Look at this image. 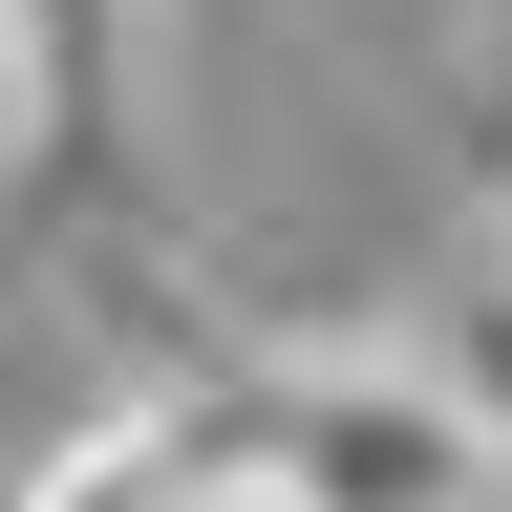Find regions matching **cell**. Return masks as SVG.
I'll list each match as a JSON object with an SVG mask.
<instances>
[{
	"mask_svg": "<svg viewBox=\"0 0 512 512\" xmlns=\"http://www.w3.org/2000/svg\"><path fill=\"white\" fill-rule=\"evenodd\" d=\"M448 128H470V171L512 192V0H470V22H448Z\"/></svg>",
	"mask_w": 512,
	"mask_h": 512,
	"instance_id": "3957f363",
	"label": "cell"
},
{
	"mask_svg": "<svg viewBox=\"0 0 512 512\" xmlns=\"http://www.w3.org/2000/svg\"><path fill=\"white\" fill-rule=\"evenodd\" d=\"M235 512H491V427L427 384V342H256Z\"/></svg>",
	"mask_w": 512,
	"mask_h": 512,
	"instance_id": "6da1fadb",
	"label": "cell"
},
{
	"mask_svg": "<svg viewBox=\"0 0 512 512\" xmlns=\"http://www.w3.org/2000/svg\"><path fill=\"white\" fill-rule=\"evenodd\" d=\"M235 363H256V342H235ZM235 363H192V384H107V406L64 427L0 512H235Z\"/></svg>",
	"mask_w": 512,
	"mask_h": 512,
	"instance_id": "7a4b0ae2",
	"label": "cell"
},
{
	"mask_svg": "<svg viewBox=\"0 0 512 512\" xmlns=\"http://www.w3.org/2000/svg\"><path fill=\"white\" fill-rule=\"evenodd\" d=\"M22 150H43V128H22V43H0V171H22Z\"/></svg>",
	"mask_w": 512,
	"mask_h": 512,
	"instance_id": "277c9868",
	"label": "cell"
}]
</instances>
